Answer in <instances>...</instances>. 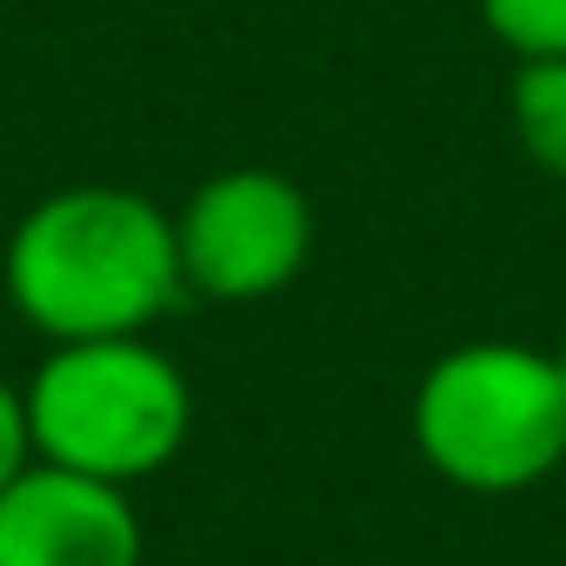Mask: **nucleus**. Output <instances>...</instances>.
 I'll return each instance as SVG.
<instances>
[{
	"label": "nucleus",
	"mask_w": 566,
	"mask_h": 566,
	"mask_svg": "<svg viewBox=\"0 0 566 566\" xmlns=\"http://www.w3.org/2000/svg\"><path fill=\"white\" fill-rule=\"evenodd\" d=\"M180 287L174 213L134 187H61L8 240V301L54 347L147 334Z\"/></svg>",
	"instance_id": "f257e3e1"
},
{
	"label": "nucleus",
	"mask_w": 566,
	"mask_h": 566,
	"mask_svg": "<svg viewBox=\"0 0 566 566\" xmlns=\"http://www.w3.org/2000/svg\"><path fill=\"white\" fill-rule=\"evenodd\" d=\"M21 394H28L34 460L114 486L160 473L193 427L187 374L147 334L61 340Z\"/></svg>",
	"instance_id": "f03ea898"
},
{
	"label": "nucleus",
	"mask_w": 566,
	"mask_h": 566,
	"mask_svg": "<svg viewBox=\"0 0 566 566\" xmlns=\"http://www.w3.org/2000/svg\"><path fill=\"white\" fill-rule=\"evenodd\" d=\"M413 447L460 493H526L566 460V387L553 354L467 340L413 394Z\"/></svg>",
	"instance_id": "7ed1b4c3"
},
{
	"label": "nucleus",
	"mask_w": 566,
	"mask_h": 566,
	"mask_svg": "<svg viewBox=\"0 0 566 566\" xmlns=\"http://www.w3.org/2000/svg\"><path fill=\"white\" fill-rule=\"evenodd\" d=\"M180 280L207 301H266L294 287L314 253V207L287 174L233 167L193 187L174 213Z\"/></svg>",
	"instance_id": "20e7f679"
},
{
	"label": "nucleus",
	"mask_w": 566,
	"mask_h": 566,
	"mask_svg": "<svg viewBox=\"0 0 566 566\" xmlns=\"http://www.w3.org/2000/svg\"><path fill=\"white\" fill-rule=\"evenodd\" d=\"M140 513L127 486L34 460L0 493V566H140Z\"/></svg>",
	"instance_id": "39448f33"
},
{
	"label": "nucleus",
	"mask_w": 566,
	"mask_h": 566,
	"mask_svg": "<svg viewBox=\"0 0 566 566\" xmlns=\"http://www.w3.org/2000/svg\"><path fill=\"white\" fill-rule=\"evenodd\" d=\"M506 114H513L526 160L546 167L553 180H566V54L520 61L513 87H506Z\"/></svg>",
	"instance_id": "423d86ee"
},
{
	"label": "nucleus",
	"mask_w": 566,
	"mask_h": 566,
	"mask_svg": "<svg viewBox=\"0 0 566 566\" xmlns=\"http://www.w3.org/2000/svg\"><path fill=\"white\" fill-rule=\"evenodd\" d=\"M480 21L493 41H506L520 61L566 54V0H480Z\"/></svg>",
	"instance_id": "0eeeda50"
},
{
	"label": "nucleus",
	"mask_w": 566,
	"mask_h": 566,
	"mask_svg": "<svg viewBox=\"0 0 566 566\" xmlns=\"http://www.w3.org/2000/svg\"><path fill=\"white\" fill-rule=\"evenodd\" d=\"M34 467V427H28V394L0 380V493Z\"/></svg>",
	"instance_id": "6e6552de"
},
{
	"label": "nucleus",
	"mask_w": 566,
	"mask_h": 566,
	"mask_svg": "<svg viewBox=\"0 0 566 566\" xmlns=\"http://www.w3.org/2000/svg\"><path fill=\"white\" fill-rule=\"evenodd\" d=\"M553 367H559V387H566V347H559V354H553Z\"/></svg>",
	"instance_id": "1a4fd4ad"
}]
</instances>
